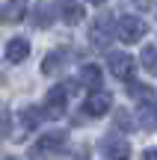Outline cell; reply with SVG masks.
Masks as SVG:
<instances>
[{
	"label": "cell",
	"mask_w": 157,
	"mask_h": 160,
	"mask_svg": "<svg viewBox=\"0 0 157 160\" xmlns=\"http://www.w3.org/2000/svg\"><path fill=\"white\" fill-rule=\"evenodd\" d=\"M113 36H116V27H113L110 15H101L98 21L92 24V45H98V48H107Z\"/></svg>",
	"instance_id": "8"
},
{
	"label": "cell",
	"mask_w": 157,
	"mask_h": 160,
	"mask_svg": "<svg viewBox=\"0 0 157 160\" xmlns=\"http://www.w3.org/2000/svg\"><path fill=\"white\" fill-rule=\"evenodd\" d=\"M45 122V113H42V107H21L18 110V128H21V133H18V139H24V137H30V133L36 131V128Z\"/></svg>",
	"instance_id": "4"
},
{
	"label": "cell",
	"mask_w": 157,
	"mask_h": 160,
	"mask_svg": "<svg viewBox=\"0 0 157 160\" xmlns=\"http://www.w3.org/2000/svg\"><path fill=\"white\" fill-rule=\"evenodd\" d=\"M9 128H12V113H9V107L0 104V139L9 137Z\"/></svg>",
	"instance_id": "17"
},
{
	"label": "cell",
	"mask_w": 157,
	"mask_h": 160,
	"mask_svg": "<svg viewBox=\"0 0 157 160\" xmlns=\"http://www.w3.org/2000/svg\"><path fill=\"white\" fill-rule=\"evenodd\" d=\"M71 92H74V83H56L51 92H47V95H45V107H42L45 119H51V122L62 119V116H65V110H68Z\"/></svg>",
	"instance_id": "1"
},
{
	"label": "cell",
	"mask_w": 157,
	"mask_h": 160,
	"mask_svg": "<svg viewBox=\"0 0 157 160\" xmlns=\"http://www.w3.org/2000/svg\"><path fill=\"white\" fill-rule=\"evenodd\" d=\"M142 160H157V148H145L142 151Z\"/></svg>",
	"instance_id": "20"
},
{
	"label": "cell",
	"mask_w": 157,
	"mask_h": 160,
	"mask_svg": "<svg viewBox=\"0 0 157 160\" xmlns=\"http://www.w3.org/2000/svg\"><path fill=\"white\" fill-rule=\"evenodd\" d=\"M116 125L122 128V131H134V122H130V116L125 113V110H119V116H116Z\"/></svg>",
	"instance_id": "18"
},
{
	"label": "cell",
	"mask_w": 157,
	"mask_h": 160,
	"mask_svg": "<svg viewBox=\"0 0 157 160\" xmlns=\"http://www.w3.org/2000/svg\"><path fill=\"white\" fill-rule=\"evenodd\" d=\"M136 122L145 131H157V101H145L136 107Z\"/></svg>",
	"instance_id": "11"
},
{
	"label": "cell",
	"mask_w": 157,
	"mask_h": 160,
	"mask_svg": "<svg viewBox=\"0 0 157 160\" xmlns=\"http://www.w3.org/2000/svg\"><path fill=\"white\" fill-rule=\"evenodd\" d=\"M24 15H27L24 3H0V24H18L24 21Z\"/></svg>",
	"instance_id": "14"
},
{
	"label": "cell",
	"mask_w": 157,
	"mask_h": 160,
	"mask_svg": "<svg viewBox=\"0 0 157 160\" xmlns=\"http://www.w3.org/2000/svg\"><path fill=\"white\" fill-rule=\"evenodd\" d=\"M53 6H47V3H39V6H36V12H33V21L36 24H39V27H45V24H51L53 21Z\"/></svg>",
	"instance_id": "16"
},
{
	"label": "cell",
	"mask_w": 157,
	"mask_h": 160,
	"mask_svg": "<svg viewBox=\"0 0 157 160\" xmlns=\"http://www.w3.org/2000/svg\"><path fill=\"white\" fill-rule=\"evenodd\" d=\"M9 3H24V0H9Z\"/></svg>",
	"instance_id": "23"
},
{
	"label": "cell",
	"mask_w": 157,
	"mask_h": 160,
	"mask_svg": "<svg viewBox=\"0 0 157 160\" xmlns=\"http://www.w3.org/2000/svg\"><path fill=\"white\" fill-rule=\"evenodd\" d=\"M68 142V133L65 131H51L36 142V154H53V151H62Z\"/></svg>",
	"instance_id": "7"
},
{
	"label": "cell",
	"mask_w": 157,
	"mask_h": 160,
	"mask_svg": "<svg viewBox=\"0 0 157 160\" xmlns=\"http://www.w3.org/2000/svg\"><path fill=\"white\" fill-rule=\"evenodd\" d=\"M89 3H95V6H101V3H107V0H89Z\"/></svg>",
	"instance_id": "22"
},
{
	"label": "cell",
	"mask_w": 157,
	"mask_h": 160,
	"mask_svg": "<svg viewBox=\"0 0 157 160\" xmlns=\"http://www.w3.org/2000/svg\"><path fill=\"white\" fill-rule=\"evenodd\" d=\"M56 15L65 24H80L83 21V6L77 0H56Z\"/></svg>",
	"instance_id": "9"
},
{
	"label": "cell",
	"mask_w": 157,
	"mask_h": 160,
	"mask_svg": "<svg viewBox=\"0 0 157 160\" xmlns=\"http://www.w3.org/2000/svg\"><path fill=\"white\" fill-rule=\"evenodd\" d=\"M142 68L148 71V74H157V48L154 45H148V48H142Z\"/></svg>",
	"instance_id": "15"
},
{
	"label": "cell",
	"mask_w": 157,
	"mask_h": 160,
	"mask_svg": "<svg viewBox=\"0 0 157 160\" xmlns=\"http://www.w3.org/2000/svg\"><path fill=\"white\" fill-rule=\"evenodd\" d=\"M68 53H71L68 48H53V51L45 57V62H42V71H45V74H56V71L68 62Z\"/></svg>",
	"instance_id": "10"
},
{
	"label": "cell",
	"mask_w": 157,
	"mask_h": 160,
	"mask_svg": "<svg viewBox=\"0 0 157 160\" xmlns=\"http://www.w3.org/2000/svg\"><path fill=\"white\" fill-rule=\"evenodd\" d=\"M80 86H86V89H92V92H101V68L95 62H89V65H83L80 68Z\"/></svg>",
	"instance_id": "13"
},
{
	"label": "cell",
	"mask_w": 157,
	"mask_h": 160,
	"mask_svg": "<svg viewBox=\"0 0 157 160\" xmlns=\"http://www.w3.org/2000/svg\"><path fill=\"white\" fill-rule=\"evenodd\" d=\"M107 65H110L113 77H119V80H134L136 59L130 57V53H110V57H107Z\"/></svg>",
	"instance_id": "5"
},
{
	"label": "cell",
	"mask_w": 157,
	"mask_h": 160,
	"mask_svg": "<svg viewBox=\"0 0 157 160\" xmlns=\"http://www.w3.org/2000/svg\"><path fill=\"white\" fill-rule=\"evenodd\" d=\"M113 110V98L107 95V92H92V95L83 101V113L92 116V119H101V116H107Z\"/></svg>",
	"instance_id": "6"
},
{
	"label": "cell",
	"mask_w": 157,
	"mask_h": 160,
	"mask_svg": "<svg viewBox=\"0 0 157 160\" xmlns=\"http://www.w3.org/2000/svg\"><path fill=\"white\" fill-rule=\"evenodd\" d=\"M27 57H30V42L21 39V36H18V39H9V45H6V59L18 65V62H24Z\"/></svg>",
	"instance_id": "12"
},
{
	"label": "cell",
	"mask_w": 157,
	"mask_h": 160,
	"mask_svg": "<svg viewBox=\"0 0 157 160\" xmlns=\"http://www.w3.org/2000/svg\"><path fill=\"white\" fill-rule=\"evenodd\" d=\"M98 151L104 154L107 160H130V145L128 139H122L119 133H110L98 142Z\"/></svg>",
	"instance_id": "3"
},
{
	"label": "cell",
	"mask_w": 157,
	"mask_h": 160,
	"mask_svg": "<svg viewBox=\"0 0 157 160\" xmlns=\"http://www.w3.org/2000/svg\"><path fill=\"white\" fill-rule=\"evenodd\" d=\"M62 160H86V151H77V154H74V157H71V154H68V157H62Z\"/></svg>",
	"instance_id": "21"
},
{
	"label": "cell",
	"mask_w": 157,
	"mask_h": 160,
	"mask_svg": "<svg viewBox=\"0 0 157 160\" xmlns=\"http://www.w3.org/2000/svg\"><path fill=\"white\" fill-rule=\"evenodd\" d=\"M130 95L134 98H145V101H151V89H148V86H130Z\"/></svg>",
	"instance_id": "19"
},
{
	"label": "cell",
	"mask_w": 157,
	"mask_h": 160,
	"mask_svg": "<svg viewBox=\"0 0 157 160\" xmlns=\"http://www.w3.org/2000/svg\"><path fill=\"white\" fill-rule=\"evenodd\" d=\"M145 33H148L145 21L136 18V15H122L116 21V36L125 42V45H136V42H142V36H145Z\"/></svg>",
	"instance_id": "2"
}]
</instances>
